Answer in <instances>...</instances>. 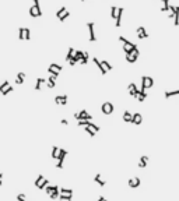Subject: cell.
I'll list each match as a JSON object with an SVG mask.
<instances>
[{
    "label": "cell",
    "instance_id": "cell-11",
    "mask_svg": "<svg viewBox=\"0 0 179 201\" xmlns=\"http://www.w3.org/2000/svg\"><path fill=\"white\" fill-rule=\"evenodd\" d=\"M127 90H129V94H130V96H134V98H137L139 92H140V90L137 88V85L134 84V83H130V84L127 85Z\"/></svg>",
    "mask_w": 179,
    "mask_h": 201
},
{
    "label": "cell",
    "instance_id": "cell-23",
    "mask_svg": "<svg viewBox=\"0 0 179 201\" xmlns=\"http://www.w3.org/2000/svg\"><path fill=\"white\" fill-rule=\"evenodd\" d=\"M132 117H133L132 112H129V111L123 112V122L125 123H132Z\"/></svg>",
    "mask_w": 179,
    "mask_h": 201
},
{
    "label": "cell",
    "instance_id": "cell-45",
    "mask_svg": "<svg viewBox=\"0 0 179 201\" xmlns=\"http://www.w3.org/2000/svg\"><path fill=\"white\" fill-rule=\"evenodd\" d=\"M3 183V173H0V184Z\"/></svg>",
    "mask_w": 179,
    "mask_h": 201
},
{
    "label": "cell",
    "instance_id": "cell-34",
    "mask_svg": "<svg viewBox=\"0 0 179 201\" xmlns=\"http://www.w3.org/2000/svg\"><path fill=\"white\" fill-rule=\"evenodd\" d=\"M116 16H118V7H116V6H112V7H111V17H112V20H116Z\"/></svg>",
    "mask_w": 179,
    "mask_h": 201
},
{
    "label": "cell",
    "instance_id": "cell-21",
    "mask_svg": "<svg viewBox=\"0 0 179 201\" xmlns=\"http://www.w3.org/2000/svg\"><path fill=\"white\" fill-rule=\"evenodd\" d=\"M147 164H148V156H147V155H143V156H140V161H139V168L144 169V168L147 166Z\"/></svg>",
    "mask_w": 179,
    "mask_h": 201
},
{
    "label": "cell",
    "instance_id": "cell-39",
    "mask_svg": "<svg viewBox=\"0 0 179 201\" xmlns=\"http://www.w3.org/2000/svg\"><path fill=\"white\" fill-rule=\"evenodd\" d=\"M7 87H10V84H9V81H7V80H6L4 83H3V84L0 85V92H3V91H4L6 88H7Z\"/></svg>",
    "mask_w": 179,
    "mask_h": 201
},
{
    "label": "cell",
    "instance_id": "cell-20",
    "mask_svg": "<svg viewBox=\"0 0 179 201\" xmlns=\"http://www.w3.org/2000/svg\"><path fill=\"white\" fill-rule=\"evenodd\" d=\"M92 62H94V64L97 66V67H98V70L101 71V74H102V75H105L106 73H108V71H106V70L104 69V67H102V64H101V62H100V60H98L97 57H92Z\"/></svg>",
    "mask_w": 179,
    "mask_h": 201
},
{
    "label": "cell",
    "instance_id": "cell-48",
    "mask_svg": "<svg viewBox=\"0 0 179 201\" xmlns=\"http://www.w3.org/2000/svg\"><path fill=\"white\" fill-rule=\"evenodd\" d=\"M81 1H85V0H81Z\"/></svg>",
    "mask_w": 179,
    "mask_h": 201
},
{
    "label": "cell",
    "instance_id": "cell-16",
    "mask_svg": "<svg viewBox=\"0 0 179 201\" xmlns=\"http://www.w3.org/2000/svg\"><path fill=\"white\" fill-rule=\"evenodd\" d=\"M45 191H46V194L48 196H52L53 193H59V191H60V187H59V186H49L48 184L46 187H45Z\"/></svg>",
    "mask_w": 179,
    "mask_h": 201
},
{
    "label": "cell",
    "instance_id": "cell-33",
    "mask_svg": "<svg viewBox=\"0 0 179 201\" xmlns=\"http://www.w3.org/2000/svg\"><path fill=\"white\" fill-rule=\"evenodd\" d=\"M101 64H102V67L106 70V71H111L112 70V66L109 62H106V60H101Z\"/></svg>",
    "mask_w": 179,
    "mask_h": 201
},
{
    "label": "cell",
    "instance_id": "cell-38",
    "mask_svg": "<svg viewBox=\"0 0 179 201\" xmlns=\"http://www.w3.org/2000/svg\"><path fill=\"white\" fill-rule=\"evenodd\" d=\"M30 38H31V31H30V28H25V31H24V39H25V41H30Z\"/></svg>",
    "mask_w": 179,
    "mask_h": 201
},
{
    "label": "cell",
    "instance_id": "cell-6",
    "mask_svg": "<svg viewBox=\"0 0 179 201\" xmlns=\"http://www.w3.org/2000/svg\"><path fill=\"white\" fill-rule=\"evenodd\" d=\"M83 128H84V131H85V133H88V134L91 136V137H94L95 134H97V133L100 131V127L97 126L95 123H92V122H90L88 126H84Z\"/></svg>",
    "mask_w": 179,
    "mask_h": 201
},
{
    "label": "cell",
    "instance_id": "cell-26",
    "mask_svg": "<svg viewBox=\"0 0 179 201\" xmlns=\"http://www.w3.org/2000/svg\"><path fill=\"white\" fill-rule=\"evenodd\" d=\"M174 25L178 27L179 25V6H175V16H174Z\"/></svg>",
    "mask_w": 179,
    "mask_h": 201
},
{
    "label": "cell",
    "instance_id": "cell-27",
    "mask_svg": "<svg viewBox=\"0 0 179 201\" xmlns=\"http://www.w3.org/2000/svg\"><path fill=\"white\" fill-rule=\"evenodd\" d=\"M179 95V90H175V91H167L165 94H164V96L168 99V98H172V96H176Z\"/></svg>",
    "mask_w": 179,
    "mask_h": 201
},
{
    "label": "cell",
    "instance_id": "cell-12",
    "mask_svg": "<svg viewBox=\"0 0 179 201\" xmlns=\"http://www.w3.org/2000/svg\"><path fill=\"white\" fill-rule=\"evenodd\" d=\"M87 28H88V32H90V41L91 42H97V37H95V32H94V22H87Z\"/></svg>",
    "mask_w": 179,
    "mask_h": 201
},
{
    "label": "cell",
    "instance_id": "cell-42",
    "mask_svg": "<svg viewBox=\"0 0 179 201\" xmlns=\"http://www.w3.org/2000/svg\"><path fill=\"white\" fill-rule=\"evenodd\" d=\"M17 201H27L25 194H18V196H17Z\"/></svg>",
    "mask_w": 179,
    "mask_h": 201
},
{
    "label": "cell",
    "instance_id": "cell-18",
    "mask_svg": "<svg viewBox=\"0 0 179 201\" xmlns=\"http://www.w3.org/2000/svg\"><path fill=\"white\" fill-rule=\"evenodd\" d=\"M140 183H141V180L139 179V177H132V179H129V187L130 189H137L139 186H140Z\"/></svg>",
    "mask_w": 179,
    "mask_h": 201
},
{
    "label": "cell",
    "instance_id": "cell-36",
    "mask_svg": "<svg viewBox=\"0 0 179 201\" xmlns=\"http://www.w3.org/2000/svg\"><path fill=\"white\" fill-rule=\"evenodd\" d=\"M66 11H67V9H66V7H60V9L56 11V17H58V18H60V17L63 16Z\"/></svg>",
    "mask_w": 179,
    "mask_h": 201
},
{
    "label": "cell",
    "instance_id": "cell-5",
    "mask_svg": "<svg viewBox=\"0 0 179 201\" xmlns=\"http://www.w3.org/2000/svg\"><path fill=\"white\" fill-rule=\"evenodd\" d=\"M66 156H67V151L64 148H60V151H59V155H58V164H56V168L58 169H62L63 168V164H64V159H66Z\"/></svg>",
    "mask_w": 179,
    "mask_h": 201
},
{
    "label": "cell",
    "instance_id": "cell-40",
    "mask_svg": "<svg viewBox=\"0 0 179 201\" xmlns=\"http://www.w3.org/2000/svg\"><path fill=\"white\" fill-rule=\"evenodd\" d=\"M69 17H70V11H66V13H64L63 16L60 17V18H59V20H60V21L63 22V21H66V20H67Z\"/></svg>",
    "mask_w": 179,
    "mask_h": 201
},
{
    "label": "cell",
    "instance_id": "cell-30",
    "mask_svg": "<svg viewBox=\"0 0 179 201\" xmlns=\"http://www.w3.org/2000/svg\"><path fill=\"white\" fill-rule=\"evenodd\" d=\"M60 194H62V196H73V190L63 187V189H60Z\"/></svg>",
    "mask_w": 179,
    "mask_h": 201
},
{
    "label": "cell",
    "instance_id": "cell-19",
    "mask_svg": "<svg viewBox=\"0 0 179 201\" xmlns=\"http://www.w3.org/2000/svg\"><path fill=\"white\" fill-rule=\"evenodd\" d=\"M56 78H58V77H53V75H51L49 78H46V87L49 90H52V88L56 87Z\"/></svg>",
    "mask_w": 179,
    "mask_h": 201
},
{
    "label": "cell",
    "instance_id": "cell-7",
    "mask_svg": "<svg viewBox=\"0 0 179 201\" xmlns=\"http://www.w3.org/2000/svg\"><path fill=\"white\" fill-rule=\"evenodd\" d=\"M62 69H63V67H62L60 64L51 63V66L48 67V73H49V74H51V75H53V77H58V75H59V73L62 71Z\"/></svg>",
    "mask_w": 179,
    "mask_h": 201
},
{
    "label": "cell",
    "instance_id": "cell-47",
    "mask_svg": "<svg viewBox=\"0 0 179 201\" xmlns=\"http://www.w3.org/2000/svg\"><path fill=\"white\" fill-rule=\"evenodd\" d=\"M60 201H71V200H60Z\"/></svg>",
    "mask_w": 179,
    "mask_h": 201
},
{
    "label": "cell",
    "instance_id": "cell-35",
    "mask_svg": "<svg viewBox=\"0 0 179 201\" xmlns=\"http://www.w3.org/2000/svg\"><path fill=\"white\" fill-rule=\"evenodd\" d=\"M88 59H90V55L87 52H84V56H83V59L80 60L79 63L80 64H87V63H88Z\"/></svg>",
    "mask_w": 179,
    "mask_h": 201
},
{
    "label": "cell",
    "instance_id": "cell-37",
    "mask_svg": "<svg viewBox=\"0 0 179 201\" xmlns=\"http://www.w3.org/2000/svg\"><path fill=\"white\" fill-rule=\"evenodd\" d=\"M24 31H25L24 27H20V28H18V39H20V41L24 39Z\"/></svg>",
    "mask_w": 179,
    "mask_h": 201
},
{
    "label": "cell",
    "instance_id": "cell-22",
    "mask_svg": "<svg viewBox=\"0 0 179 201\" xmlns=\"http://www.w3.org/2000/svg\"><path fill=\"white\" fill-rule=\"evenodd\" d=\"M94 182H95V183H97L98 186H101V187H105V184H106V182H105L104 179H102V177H101L100 173H97V175H95Z\"/></svg>",
    "mask_w": 179,
    "mask_h": 201
},
{
    "label": "cell",
    "instance_id": "cell-32",
    "mask_svg": "<svg viewBox=\"0 0 179 201\" xmlns=\"http://www.w3.org/2000/svg\"><path fill=\"white\" fill-rule=\"evenodd\" d=\"M59 151H60V148H59V147H56V145H55V147H53V148H52V152H51V156H52L53 159H58Z\"/></svg>",
    "mask_w": 179,
    "mask_h": 201
},
{
    "label": "cell",
    "instance_id": "cell-24",
    "mask_svg": "<svg viewBox=\"0 0 179 201\" xmlns=\"http://www.w3.org/2000/svg\"><path fill=\"white\" fill-rule=\"evenodd\" d=\"M146 98H147L146 90H144V88H140V92H139V95H137V100H139V102H144Z\"/></svg>",
    "mask_w": 179,
    "mask_h": 201
},
{
    "label": "cell",
    "instance_id": "cell-14",
    "mask_svg": "<svg viewBox=\"0 0 179 201\" xmlns=\"http://www.w3.org/2000/svg\"><path fill=\"white\" fill-rule=\"evenodd\" d=\"M123 11H125V9H123V7H118V16H116V22H115L116 28H119V27L122 25V17H123Z\"/></svg>",
    "mask_w": 179,
    "mask_h": 201
},
{
    "label": "cell",
    "instance_id": "cell-17",
    "mask_svg": "<svg viewBox=\"0 0 179 201\" xmlns=\"http://www.w3.org/2000/svg\"><path fill=\"white\" fill-rule=\"evenodd\" d=\"M132 123H133V124H136V126H139V124H141V123H143V116H141V113H139V112H136V113H133Z\"/></svg>",
    "mask_w": 179,
    "mask_h": 201
},
{
    "label": "cell",
    "instance_id": "cell-41",
    "mask_svg": "<svg viewBox=\"0 0 179 201\" xmlns=\"http://www.w3.org/2000/svg\"><path fill=\"white\" fill-rule=\"evenodd\" d=\"M13 90H14V88H13V87L10 85V87H7V88H6V90L3 91V92H1V95H7V94H10V92H11Z\"/></svg>",
    "mask_w": 179,
    "mask_h": 201
},
{
    "label": "cell",
    "instance_id": "cell-49",
    "mask_svg": "<svg viewBox=\"0 0 179 201\" xmlns=\"http://www.w3.org/2000/svg\"><path fill=\"white\" fill-rule=\"evenodd\" d=\"M105 201H108V200H105Z\"/></svg>",
    "mask_w": 179,
    "mask_h": 201
},
{
    "label": "cell",
    "instance_id": "cell-3",
    "mask_svg": "<svg viewBox=\"0 0 179 201\" xmlns=\"http://www.w3.org/2000/svg\"><path fill=\"white\" fill-rule=\"evenodd\" d=\"M34 184H35V187L37 189H39V190H42V189H45L48 184H49V180L45 179V176L43 175H39L35 179V182H34Z\"/></svg>",
    "mask_w": 179,
    "mask_h": 201
},
{
    "label": "cell",
    "instance_id": "cell-44",
    "mask_svg": "<svg viewBox=\"0 0 179 201\" xmlns=\"http://www.w3.org/2000/svg\"><path fill=\"white\" fill-rule=\"evenodd\" d=\"M106 200V198H105V197H104V196H100V197H98V200H97V201H105Z\"/></svg>",
    "mask_w": 179,
    "mask_h": 201
},
{
    "label": "cell",
    "instance_id": "cell-9",
    "mask_svg": "<svg viewBox=\"0 0 179 201\" xmlns=\"http://www.w3.org/2000/svg\"><path fill=\"white\" fill-rule=\"evenodd\" d=\"M139 56H140V52H139V48H136L132 53L126 55V62H129V63H134L137 59H139Z\"/></svg>",
    "mask_w": 179,
    "mask_h": 201
},
{
    "label": "cell",
    "instance_id": "cell-46",
    "mask_svg": "<svg viewBox=\"0 0 179 201\" xmlns=\"http://www.w3.org/2000/svg\"><path fill=\"white\" fill-rule=\"evenodd\" d=\"M34 4H39V0H34Z\"/></svg>",
    "mask_w": 179,
    "mask_h": 201
},
{
    "label": "cell",
    "instance_id": "cell-1",
    "mask_svg": "<svg viewBox=\"0 0 179 201\" xmlns=\"http://www.w3.org/2000/svg\"><path fill=\"white\" fill-rule=\"evenodd\" d=\"M119 41H121L122 43H123V52L126 53V55H129V53H132L134 49L137 48V45H134V43H132L129 39H126L125 37H119Z\"/></svg>",
    "mask_w": 179,
    "mask_h": 201
},
{
    "label": "cell",
    "instance_id": "cell-4",
    "mask_svg": "<svg viewBox=\"0 0 179 201\" xmlns=\"http://www.w3.org/2000/svg\"><path fill=\"white\" fill-rule=\"evenodd\" d=\"M113 111H115V106H113L112 102H108V100H106V102H104V103L101 105V112H102L104 115H106V116H108V115H112Z\"/></svg>",
    "mask_w": 179,
    "mask_h": 201
},
{
    "label": "cell",
    "instance_id": "cell-25",
    "mask_svg": "<svg viewBox=\"0 0 179 201\" xmlns=\"http://www.w3.org/2000/svg\"><path fill=\"white\" fill-rule=\"evenodd\" d=\"M83 56H84V52H83V50H76V52H74V57H73V60L76 62V63H79L80 60L83 59Z\"/></svg>",
    "mask_w": 179,
    "mask_h": 201
},
{
    "label": "cell",
    "instance_id": "cell-31",
    "mask_svg": "<svg viewBox=\"0 0 179 201\" xmlns=\"http://www.w3.org/2000/svg\"><path fill=\"white\" fill-rule=\"evenodd\" d=\"M74 52H76V50H74L73 48H69V50H67V56H66V62H70V60H71V59L74 57Z\"/></svg>",
    "mask_w": 179,
    "mask_h": 201
},
{
    "label": "cell",
    "instance_id": "cell-29",
    "mask_svg": "<svg viewBox=\"0 0 179 201\" xmlns=\"http://www.w3.org/2000/svg\"><path fill=\"white\" fill-rule=\"evenodd\" d=\"M24 80H25V74H24V73H18V74H17V78H16V84H22V83H24Z\"/></svg>",
    "mask_w": 179,
    "mask_h": 201
},
{
    "label": "cell",
    "instance_id": "cell-43",
    "mask_svg": "<svg viewBox=\"0 0 179 201\" xmlns=\"http://www.w3.org/2000/svg\"><path fill=\"white\" fill-rule=\"evenodd\" d=\"M60 123H62L63 126H67V124H69V120H66V119H62V120H60Z\"/></svg>",
    "mask_w": 179,
    "mask_h": 201
},
{
    "label": "cell",
    "instance_id": "cell-2",
    "mask_svg": "<svg viewBox=\"0 0 179 201\" xmlns=\"http://www.w3.org/2000/svg\"><path fill=\"white\" fill-rule=\"evenodd\" d=\"M74 119L77 120V122H81V120H92V116L90 115L87 111H80V112H76L74 113Z\"/></svg>",
    "mask_w": 179,
    "mask_h": 201
},
{
    "label": "cell",
    "instance_id": "cell-10",
    "mask_svg": "<svg viewBox=\"0 0 179 201\" xmlns=\"http://www.w3.org/2000/svg\"><path fill=\"white\" fill-rule=\"evenodd\" d=\"M30 16L34 17V18H37V17H41V16H42V11H41V7H39V4L31 6V9H30Z\"/></svg>",
    "mask_w": 179,
    "mask_h": 201
},
{
    "label": "cell",
    "instance_id": "cell-15",
    "mask_svg": "<svg viewBox=\"0 0 179 201\" xmlns=\"http://www.w3.org/2000/svg\"><path fill=\"white\" fill-rule=\"evenodd\" d=\"M67 95H56L55 96V102L56 105H67Z\"/></svg>",
    "mask_w": 179,
    "mask_h": 201
},
{
    "label": "cell",
    "instance_id": "cell-13",
    "mask_svg": "<svg viewBox=\"0 0 179 201\" xmlns=\"http://www.w3.org/2000/svg\"><path fill=\"white\" fill-rule=\"evenodd\" d=\"M136 32H137V38H139V39H147L148 38V34L144 27H139L136 29Z\"/></svg>",
    "mask_w": 179,
    "mask_h": 201
},
{
    "label": "cell",
    "instance_id": "cell-8",
    "mask_svg": "<svg viewBox=\"0 0 179 201\" xmlns=\"http://www.w3.org/2000/svg\"><path fill=\"white\" fill-rule=\"evenodd\" d=\"M153 85H154V80L151 78V77L143 75L141 77V88H144V90H150Z\"/></svg>",
    "mask_w": 179,
    "mask_h": 201
},
{
    "label": "cell",
    "instance_id": "cell-28",
    "mask_svg": "<svg viewBox=\"0 0 179 201\" xmlns=\"http://www.w3.org/2000/svg\"><path fill=\"white\" fill-rule=\"evenodd\" d=\"M43 84H46V78H38L37 80V84H35V90L39 91V90H41V87H42Z\"/></svg>",
    "mask_w": 179,
    "mask_h": 201
}]
</instances>
